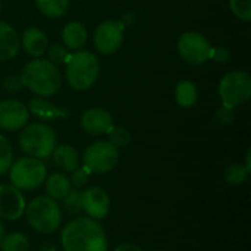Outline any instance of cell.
Instances as JSON below:
<instances>
[{
	"mask_svg": "<svg viewBox=\"0 0 251 251\" xmlns=\"http://www.w3.org/2000/svg\"><path fill=\"white\" fill-rule=\"evenodd\" d=\"M63 251H109V243L99 221L88 216L71 219L60 231Z\"/></svg>",
	"mask_w": 251,
	"mask_h": 251,
	"instance_id": "obj_1",
	"label": "cell"
},
{
	"mask_svg": "<svg viewBox=\"0 0 251 251\" xmlns=\"http://www.w3.org/2000/svg\"><path fill=\"white\" fill-rule=\"evenodd\" d=\"M24 87H28L37 97L54 96L62 87V72L47 59L28 62L21 74Z\"/></svg>",
	"mask_w": 251,
	"mask_h": 251,
	"instance_id": "obj_2",
	"label": "cell"
},
{
	"mask_svg": "<svg viewBox=\"0 0 251 251\" xmlns=\"http://www.w3.org/2000/svg\"><path fill=\"white\" fill-rule=\"evenodd\" d=\"M25 218L31 229L41 235H50L60 229L62 207L49 196L34 197L25 206Z\"/></svg>",
	"mask_w": 251,
	"mask_h": 251,
	"instance_id": "obj_3",
	"label": "cell"
},
{
	"mask_svg": "<svg viewBox=\"0 0 251 251\" xmlns=\"http://www.w3.org/2000/svg\"><path fill=\"white\" fill-rule=\"evenodd\" d=\"M100 74V62L96 54L78 50L66 60V82L76 91H85L94 85Z\"/></svg>",
	"mask_w": 251,
	"mask_h": 251,
	"instance_id": "obj_4",
	"label": "cell"
},
{
	"mask_svg": "<svg viewBox=\"0 0 251 251\" xmlns=\"http://www.w3.org/2000/svg\"><path fill=\"white\" fill-rule=\"evenodd\" d=\"M18 144L21 150L35 159H46L51 156L54 147L57 146V137L51 126L37 122L25 125L19 134Z\"/></svg>",
	"mask_w": 251,
	"mask_h": 251,
	"instance_id": "obj_5",
	"label": "cell"
},
{
	"mask_svg": "<svg viewBox=\"0 0 251 251\" xmlns=\"http://www.w3.org/2000/svg\"><path fill=\"white\" fill-rule=\"evenodd\" d=\"M9 179L19 191H34L40 188L47 176V168L41 159L21 157L9 168Z\"/></svg>",
	"mask_w": 251,
	"mask_h": 251,
	"instance_id": "obj_6",
	"label": "cell"
},
{
	"mask_svg": "<svg viewBox=\"0 0 251 251\" xmlns=\"http://www.w3.org/2000/svg\"><path fill=\"white\" fill-rule=\"evenodd\" d=\"M219 97L222 104L237 107L251 99V76L244 71L228 72L219 82Z\"/></svg>",
	"mask_w": 251,
	"mask_h": 251,
	"instance_id": "obj_7",
	"label": "cell"
},
{
	"mask_svg": "<svg viewBox=\"0 0 251 251\" xmlns=\"http://www.w3.org/2000/svg\"><path fill=\"white\" fill-rule=\"evenodd\" d=\"M82 162L91 174L104 175L116 168L119 162V150L107 140L94 141L85 149Z\"/></svg>",
	"mask_w": 251,
	"mask_h": 251,
	"instance_id": "obj_8",
	"label": "cell"
},
{
	"mask_svg": "<svg viewBox=\"0 0 251 251\" xmlns=\"http://www.w3.org/2000/svg\"><path fill=\"white\" fill-rule=\"evenodd\" d=\"M210 50L212 46L209 40L197 31H187L178 40L179 56L193 66L207 62L210 56Z\"/></svg>",
	"mask_w": 251,
	"mask_h": 251,
	"instance_id": "obj_9",
	"label": "cell"
},
{
	"mask_svg": "<svg viewBox=\"0 0 251 251\" xmlns=\"http://www.w3.org/2000/svg\"><path fill=\"white\" fill-rule=\"evenodd\" d=\"M94 47L101 54H113L124 43V24L119 21H103L93 35Z\"/></svg>",
	"mask_w": 251,
	"mask_h": 251,
	"instance_id": "obj_10",
	"label": "cell"
},
{
	"mask_svg": "<svg viewBox=\"0 0 251 251\" xmlns=\"http://www.w3.org/2000/svg\"><path fill=\"white\" fill-rule=\"evenodd\" d=\"M25 197L12 184H0V219L15 222L25 213Z\"/></svg>",
	"mask_w": 251,
	"mask_h": 251,
	"instance_id": "obj_11",
	"label": "cell"
},
{
	"mask_svg": "<svg viewBox=\"0 0 251 251\" xmlns=\"http://www.w3.org/2000/svg\"><path fill=\"white\" fill-rule=\"evenodd\" d=\"M29 119V110L28 107L15 99H7L0 101V128L13 132L22 129L25 125H28Z\"/></svg>",
	"mask_w": 251,
	"mask_h": 251,
	"instance_id": "obj_12",
	"label": "cell"
},
{
	"mask_svg": "<svg viewBox=\"0 0 251 251\" xmlns=\"http://www.w3.org/2000/svg\"><path fill=\"white\" fill-rule=\"evenodd\" d=\"M110 210V197L107 191L101 187H88L82 191V212L88 218L101 221L109 215Z\"/></svg>",
	"mask_w": 251,
	"mask_h": 251,
	"instance_id": "obj_13",
	"label": "cell"
},
{
	"mask_svg": "<svg viewBox=\"0 0 251 251\" xmlns=\"http://www.w3.org/2000/svg\"><path fill=\"white\" fill-rule=\"evenodd\" d=\"M113 126V118L109 110L101 107H93L82 113L81 116V128L88 135L97 137L107 134V131Z\"/></svg>",
	"mask_w": 251,
	"mask_h": 251,
	"instance_id": "obj_14",
	"label": "cell"
},
{
	"mask_svg": "<svg viewBox=\"0 0 251 251\" xmlns=\"http://www.w3.org/2000/svg\"><path fill=\"white\" fill-rule=\"evenodd\" d=\"M21 47L24 51L32 57H41L49 47V38L44 31L35 26H29L24 31L21 37Z\"/></svg>",
	"mask_w": 251,
	"mask_h": 251,
	"instance_id": "obj_15",
	"label": "cell"
},
{
	"mask_svg": "<svg viewBox=\"0 0 251 251\" xmlns=\"http://www.w3.org/2000/svg\"><path fill=\"white\" fill-rule=\"evenodd\" d=\"M21 49V41L16 29L0 21V60L13 59Z\"/></svg>",
	"mask_w": 251,
	"mask_h": 251,
	"instance_id": "obj_16",
	"label": "cell"
},
{
	"mask_svg": "<svg viewBox=\"0 0 251 251\" xmlns=\"http://www.w3.org/2000/svg\"><path fill=\"white\" fill-rule=\"evenodd\" d=\"M88 38V31L85 25L79 21H72L66 24L62 29V41L68 50H79L85 46Z\"/></svg>",
	"mask_w": 251,
	"mask_h": 251,
	"instance_id": "obj_17",
	"label": "cell"
},
{
	"mask_svg": "<svg viewBox=\"0 0 251 251\" xmlns=\"http://www.w3.org/2000/svg\"><path fill=\"white\" fill-rule=\"evenodd\" d=\"M53 163L62 172H72L79 166V154L71 144L56 146L53 153Z\"/></svg>",
	"mask_w": 251,
	"mask_h": 251,
	"instance_id": "obj_18",
	"label": "cell"
},
{
	"mask_svg": "<svg viewBox=\"0 0 251 251\" xmlns=\"http://www.w3.org/2000/svg\"><path fill=\"white\" fill-rule=\"evenodd\" d=\"M28 110H29V113L35 115L37 118H40L43 121H54L57 118L69 116L68 110L56 107L54 104L44 100V97H34L28 104Z\"/></svg>",
	"mask_w": 251,
	"mask_h": 251,
	"instance_id": "obj_19",
	"label": "cell"
},
{
	"mask_svg": "<svg viewBox=\"0 0 251 251\" xmlns=\"http://www.w3.org/2000/svg\"><path fill=\"white\" fill-rule=\"evenodd\" d=\"M44 184H46L47 196L51 197L53 200H60L71 190L69 178L62 172H54V174L46 176Z\"/></svg>",
	"mask_w": 251,
	"mask_h": 251,
	"instance_id": "obj_20",
	"label": "cell"
},
{
	"mask_svg": "<svg viewBox=\"0 0 251 251\" xmlns=\"http://www.w3.org/2000/svg\"><path fill=\"white\" fill-rule=\"evenodd\" d=\"M197 97H199L197 87L193 81L184 79V81L178 82V85L175 88V100L181 107H184V109L193 107L197 101Z\"/></svg>",
	"mask_w": 251,
	"mask_h": 251,
	"instance_id": "obj_21",
	"label": "cell"
},
{
	"mask_svg": "<svg viewBox=\"0 0 251 251\" xmlns=\"http://www.w3.org/2000/svg\"><path fill=\"white\" fill-rule=\"evenodd\" d=\"M71 0H35L38 10L47 18L63 16L69 9Z\"/></svg>",
	"mask_w": 251,
	"mask_h": 251,
	"instance_id": "obj_22",
	"label": "cell"
},
{
	"mask_svg": "<svg viewBox=\"0 0 251 251\" xmlns=\"http://www.w3.org/2000/svg\"><path fill=\"white\" fill-rule=\"evenodd\" d=\"M31 243L24 232H10L0 241L1 251H29Z\"/></svg>",
	"mask_w": 251,
	"mask_h": 251,
	"instance_id": "obj_23",
	"label": "cell"
},
{
	"mask_svg": "<svg viewBox=\"0 0 251 251\" xmlns=\"http://www.w3.org/2000/svg\"><path fill=\"white\" fill-rule=\"evenodd\" d=\"M62 207L69 216H79L82 212V191L79 188H71L62 199Z\"/></svg>",
	"mask_w": 251,
	"mask_h": 251,
	"instance_id": "obj_24",
	"label": "cell"
},
{
	"mask_svg": "<svg viewBox=\"0 0 251 251\" xmlns=\"http://www.w3.org/2000/svg\"><path fill=\"white\" fill-rule=\"evenodd\" d=\"M250 172L243 163H232L225 169V182L232 187H240L249 179Z\"/></svg>",
	"mask_w": 251,
	"mask_h": 251,
	"instance_id": "obj_25",
	"label": "cell"
},
{
	"mask_svg": "<svg viewBox=\"0 0 251 251\" xmlns=\"http://www.w3.org/2000/svg\"><path fill=\"white\" fill-rule=\"evenodd\" d=\"M13 163V149L10 141L0 134V175H4Z\"/></svg>",
	"mask_w": 251,
	"mask_h": 251,
	"instance_id": "obj_26",
	"label": "cell"
},
{
	"mask_svg": "<svg viewBox=\"0 0 251 251\" xmlns=\"http://www.w3.org/2000/svg\"><path fill=\"white\" fill-rule=\"evenodd\" d=\"M107 137H109V143L113 144L116 149H121V147H126L129 143H131V132L124 128V126H112L109 131H107Z\"/></svg>",
	"mask_w": 251,
	"mask_h": 251,
	"instance_id": "obj_27",
	"label": "cell"
},
{
	"mask_svg": "<svg viewBox=\"0 0 251 251\" xmlns=\"http://www.w3.org/2000/svg\"><path fill=\"white\" fill-rule=\"evenodd\" d=\"M47 60L51 62L53 65H62L66 63V60L69 59V51L63 44H53L47 47Z\"/></svg>",
	"mask_w": 251,
	"mask_h": 251,
	"instance_id": "obj_28",
	"label": "cell"
},
{
	"mask_svg": "<svg viewBox=\"0 0 251 251\" xmlns=\"http://www.w3.org/2000/svg\"><path fill=\"white\" fill-rule=\"evenodd\" d=\"M231 12L241 21H251V0H229Z\"/></svg>",
	"mask_w": 251,
	"mask_h": 251,
	"instance_id": "obj_29",
	"label": "cell"
},
{
	"mask_svg": "<svg viewBox=\"0 0 251 251\" xmlns=\"http://www.w3.org/2000/svg\"><path fill=\"white\" fill-rule=\"evenodd\" d=\"M90 176H91V172L88 168L85 166H78L75 171L71 172V178H69V182L71 185H74L75 188H82L87 185V182L90 181Z\"/></svg>",
	"mask_w": 251,
	"mask_h": 251,
	"instance_id": "obj_30",
	"label": "cell"
},
{
	"mask_svg": "<svg viewBox=\"0 0 251 251\" xmlns=\"http://www.w3.org/2000/svg\"><path fill=\"white\" fill-rule=\"evenodd\" d=\"M235 107H229V106H225L222 104L216 113H215V119L216 122H219L221 125H231L235 119V112H234Z\"/></svg>",
	"mask_w": 251,
	"mask_h": 251,
	"instance_id": "obj_31",
	"label": "cell"
},
{
	"mask_svg": "<svg viewBox=\"0 0 251 251\" xmlns=\"http://www.w3.org/2000/svg\"><path fill=\"white\" fill-rule=\"evenodd\" d=\"M22 87H24V82H22L21 75H10L3 81V88L9 93H16L22 90Z\"/></svg>",
	"mask_w": 251,
	"mask_h": 251,
	"instance_id": "obj_32",
	"label": "cell"
},
{
	"mask_svg": "<svg viewBox=\"0 0 251 251\" xmlns=\"http://www.w3.org/2000/svg\"><path fill=\"white\" fill-rule=\"evenodd\" d=\"M209 59H212L218 63H225L229 59V51L225 47H212Z\"/></svg>",
	"mask_w": 251,
	"mask_h": 251,
	"instance_id": "obj_33",
	"label": "cell"
},
{
	"mask_svg": "<svg viewBox=\"0 0 251 251\" xmlns=\"http://www.w3.org/2000/svg\"><path fill=\"white\" fill-rule=\"evenodd\" d=\"M113 251H144L141 247L132 244V243H124V244H119Z\"/></svg>",
	"mask_w": 251,
	"mask_h": 251,
	"instance_id": "obj_34",
	"label": "cell"
},
{
	"mask_svg": "<svg viewBox=\"0 0 251 251\" xmlns=\"http://www.w3.org/2000/svg\"><path fill=\"white\" fill-rule=\"evenodd\" d=\"M41 251H57V249L51 243H43L41 244Z\"/></svg>",
	"mask_w": 251,
	"mask_h": 251,
	"instance_id": "obj_35",
	"label": "cell"
},
{
	"mask_svg": "<svg viewBox=\"0 0 251 251\" xmlns=\"http://www.w3.org/2000/svg\"><path fill=\"white\" fill-rule=\"evenodd\" d=\"M246 168H247V171L251 172V150H247V154H246V165H244Z\"/></svg>",
	"mask_w": 251,
	"mask_h": 251,
	"instance_id": "obj_36",
	"label": "cell"
},
{
	"mask_svg": "<svg viewBox=\"0 0 251 251\" xmlns=\"http://www.w3.org/2000/svg\"><path fill=\"white\" fill-rule=\"evenodd\" d=\"M4 229H6V228H4V224H3V221L0 219V241H1L3 237L6 235V234H4Z\"/></svg>",
	"mask_w": 251,
	"mask_h": 251,
	"instance_id": "obj_37",
	"label": "cell"
},
{
	"mask_svg": "<svg viewBox=\"0 0 251 251\" xmlns=\"http://www.w3.org/2000/svg\"><path fill=\"white\" fill-rule=\"evenodd\" d=\"M0 10H1V0H0Z\"/></svg>",
	"mask_w": 251,
	"mask_h": 251,
	"instance_id": "obj_38",
	"label": "cell"
},
{
	"mask_svg": "<svg viewBox=\"0 0 251 251\" xmlns=\"http://www.w3.org/2000/svg\"><path fill=\"white\" fill-rule=\"evenodd\" d=\"M156 251H166V250H156Z\"/></svg>",
	"mask_w": 251,
	"mask_h": 251,
	"instance_id": "obj_39",
	"label": "cell"
}]
</instances>
